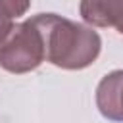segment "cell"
I'll list each match as a JSON object with an SVG mask.
<instances>
[{
  "instance_id": "cell-1",
  "label": "cell",
  "mask_w": 123,
  "mask_h": 123,
  "mask_svg": "<svg viewBox=\"0 0 123 123\" xmlns=\"http://www.w3.org/2000/svg\"><path fill=\"white\" fill-rule=\"evenodd\" d=\"M33 21L42 33L46 62L52 65L67 71H79L98 60L102 38L92 27L58 13H38L33 15Z\"/></svg>"
},
{
  "instance_id": "cell-2",
  "label": "cell",
  "mask_w": 123,
  "mask_h": 123,
  "mask_svg": "<svg viewBox=\"0 0 123 123\" xmlns=\"http://www.w3.org/2000/svg\"><path fill=\"white\" fill-rule=\"evenodd\" d=\"M46 60L44 38L33 17L13 23L0 38V67L13 75L37 69Z\"/></svg>"
},
{
  "instance_id": "cell-3",
  "label": "cell",
  "mask_w": 123,
  "mask_h": 123,
  "mask_svg": "<svg viewBox=\"0 0 123 123\" xmlns=\"http://www.w3.org/2000/svg\"><path fill=\"white\" fill-rule=\"evenodd\" d=\"M96 108L108 121L123 123V69L106 73L96 86Z\"/></svg>"
},
{
  "instance_id": "cell-4",
  "label": "cell",
  "mask_w": 123,
  "mask_h": 123,
  "mask_svg": "<svg viewBox=\"0 0 123 123\" xmlns=\"http://www.w3.org/2000/svg\"><path fill=\"white\" fill-rule=\"evenodd\" d=\"M79 13L90 27L115 29L123 35V0H81Z\"/></svg>"
},
{
  "instance_id": "cell-5",
  "label": "cell",
  "mask_w": 123,
  "mask_h": 123,
  "mask_svg": "<svg viewBox=\"0 0 123 123\" xmlns=\"http://www.w3.org/2000/svg\"><path fill=\"white\" fill-rule=\"evenodd\" d=\"M29 8H31V0H0V13L12 21L25 15Z\"/></svg>"
},
{
  "instance_id": "cell-6",
  "label": "cell",
  "mask_w": 123,
  "mask_h": 123,
  "mask_svg": "<svg viewBox=\"0 0 123 123\" xmlns=\"http://www.w3.org/2000/svg\"><path fill=\"white\" fill-rule=\"evenodd\" d=\"M13 23H15V21H12V19H8V17H4V15L0 13V38L6 35V31H8Z\"/></svg>"
}]
</instances>
